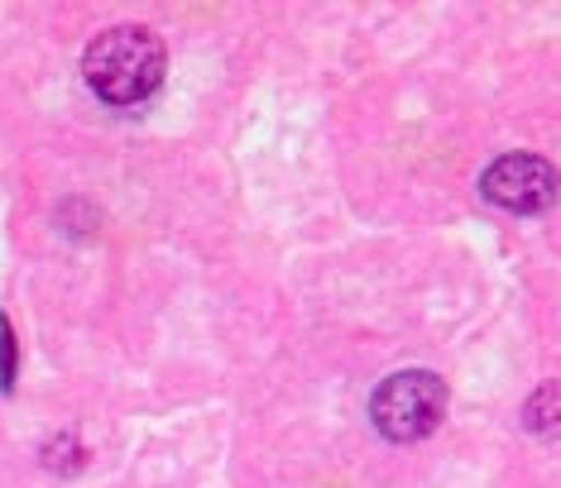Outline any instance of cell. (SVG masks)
I'll return each mask as SVG.
<instances>
[{"label": "cell", "mask_w": 561, "mask_h": 488, "mask_svg": "<svg viewBox=\"0 0 561 488\" xmlns=\"http://www.w3.org/2000/svg\"><path fill=\"white\" fill-rule=\"evenodd\" d=\"M169 72V48L145 24H116L96 34L82 58V77L106 106H139L163 86Z\"/></svg>", "instance_id": "1"}, {"label": "cell", "mask_w": 561, "mask_h": 488, "mask_svg": "<svg viewBox=\"0 0 561 488\" xmlns=\"http://www.w3.org/2000/svg\"><path fill=\"white\" fill-rule=\"evenodd\" d=\"M369 417L389 441H423L446 417V383L432 369H403L389 374L369 397Z\"/></svg>", "instance_id": "2"}, {"label": "cell", "mask_w": 561, "mask_h": 488, "mask_svg": "<svg viewBox=\"0 0 561 488\" xmlns=\"http://www.w3.org/2000/svg\"><path fill=\"white\" fill-rule=\"evenodd\" d=\"M484 201L514 211V216H538L561 197V173L538 153H504L494 159L480 177Z\"/></svg>", "instance_id": "3"}, {"label": "cell", "mask_w": 561, "mask_h": 488, "mask_svg": "<svg viewBox=\"0 0 561 488\" xmlns=\"http://www.w3.org/2000/svg\"><path fill=\"white\" fill-rule=\"evenodd\" d=\"M523 427L533 435H561V383H547L528 397V407H523Z\"/></svg>", "instance_id": "4"}, {"label": "cell", "mask_w": 561, "mask_h": 488, "mask_svg": "<svg viewBox=\"0 0 561 488\" xmlns=\"http://www.w3.org/2000/svg\"><path fill=\"white\" fill-rule=\"evenodd\" d=\"M15 383V340H10V321L0 316V388Z\"/></svg>", "instance_id": "5"}]
</instances>
